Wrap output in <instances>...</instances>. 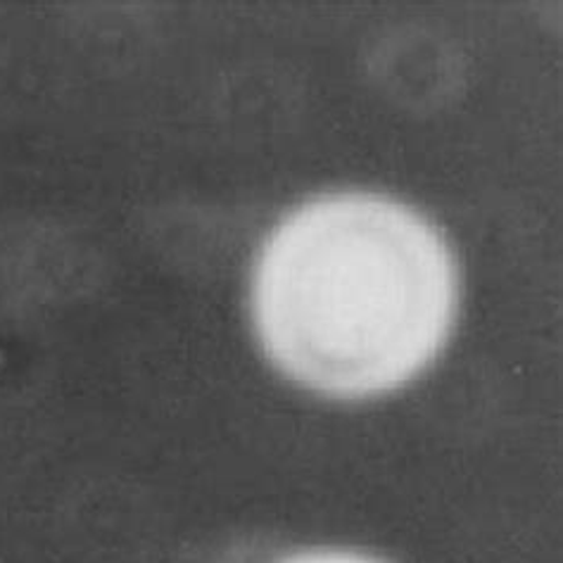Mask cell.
I'll use <instances>...</instances> for the list:
<instances>
[{
  "label": "cell",
  "instance_id": "1",
  "mask_svg": "<svg viewBox=\"0 0 563 563\" xmlns=\"http://www.w3.org/2000/svg\"><path fill=\"white\" fill-rule=\"evenodd\" d=\"M456 292L454 257L431 221L374 192H333L292 210L262 245L252 321L280 374L360 399L438 357Z\"/></svg>",
  "mask_w": 563,
  "mask_h": 563
},
{
  "label": "cell",
  "instance_id": "2",
  "mask_svg": "<svg viewBox=\"0 0 563 563\" xmlns=\"http://www.w3.org/2000/svg\"><path fill=\"white\" fill-rule=\"evenodd\" d=\"M280 563H380V561L362 556V554H352V552H307V554L290 556Z\"/></svg>",
  "mask_w": 563,
  "mask_h": 563
}]
</instances>
